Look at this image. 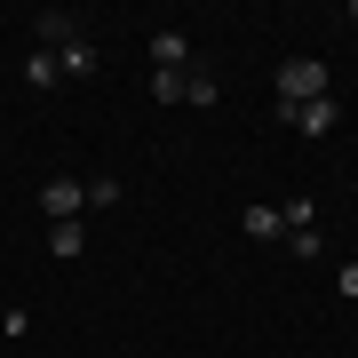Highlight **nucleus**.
<instances>
[{"label": "nucleus", "instance_id": "f257e3e1", "mask_svg": "<svg viewBox=\"0 0 358 358\" xmlns=\"http://www.w3.org/2000/svg\"><path fill=\"white\" fill-rule=\"evenodd\" d=\"M271 88H279V112H294V103H319V96H327V64H319V56H287Z\"/></svg>", "mask_w": 358, "mask_h": 358}, {"label": "nucleus", "instance_id": "f03ea898", "mask_svg": "<svg viewBox=\"0 0 358 358\" xmlns=\"http://www.w3.org/2000/svg\"><path fill=\"white\" fill-rule=\"evenodd\" d=\"M72 40H88V24H80V16H64V8H40V16H32V48L64 56Z\"/></svg>", "mask_w": 358, "mask_h": 358}, {"label": "nucleus", "instance_id": "7ed1b4c3", "mask_svg": "<svg viewBox=\"0 0 358 358\" xmlns=\"http://www.w3.org/2000/svg\"><path fill=\"white\" fill-rule=\"evenodd\" d=\"M279 120H287L294 136H310V143H319V136H334V128H343V103H334V96H319V103H294V112H279Z\"/></svg>", "mask_w": 358, "mask_h": 358}, {"label": "nucleus", "instance_id": "20e7f679", "mask_svg": "<svg viewBox=\"0 0 358 358\" xmlns=\"http://www.w3.org/2000/svg\"><path fill=\"white\" fill-rule=\"evenodd\" d=\"M80 207H88V183H72V176H48V183H40V215H56V223H72Z\"/></svg>", "mask_w": 358, "mask_h": 358}, {"label": "nucleus", "instance_id": "39448f33", "mask_svg": "<svg viewBox=\"0 0 358 358\" xmlns=\"http://www.w3.org/2000/svg\"><path fill=\"white\" fill-rule=\"evenodd\" d=\"M48 255L56 263H80V255H88V223H80V215L72 223H48Z\"/></svg>", "mask_w": 358, "mask_h": 358}, {"label": "nucleus", "instance_id": "423d86ee", "mask_svg": "<svg viewBox=\"0 0 358 358\" xmlns=\"http://www.w3.org/2000/svg\"><path fill=\"white\" fill-rule=\"evenodd\" d=\"M183 56H192V40H183L176 24H167V32H152V72H183Z\"/></svg>", "mask_w": 358, "mask_h": 358}, {"label": "nucleus", "instance_id": "0eeeda50", "mask_svg": "<svg viewBox=\"0 0 358 358\" xmlns=\"http://www.w3.org/2000/svg\"><path fill=\"white\" fill-rule=\"evenodd\" d=\"M96 64H103V56H96V40H72V48L56 56V72H64V80H96Z\"/></svg>", "mask_w": 358, "mask_h": 358}, {"label": "nucleus", "instance_id": "6e6552de", "mask_svg": "<svg viewBox=\"0 0 358 358\" xmlns=\"http://www.w3.org/2000/svg\"><path fill=\"white\" fill-rule=\"evenodd\" d=\"M247 239H287V215H279V207H247Z\"/></svg>", "mask_w": 358, "mask_h": 358}, {"label": "nucleus", "instance_id": "1a4fd4ad", "mask_svg": "<svg viewBox=\"0 0 358 358\" xmlns=\"http://www.w3.org/2000/svg\"><path fill=\"white\" fill-rule=\"evenodd\" d=\"M24 80H32V88H56L64 72H56V56H48V48H32V56H24Z\"/></svg>", "mask_w": 358, "mask_h": 358}, {"label": "nucleus", "instance_id": "9d476101", "mask_svg": "<svg viewBox=\"0 0 358 358\" xmlns=\"http://www.w3.org/2000/svg\"><path fill=\"white\" fill-rule=\"evenodd\" d=\"M152 96L159 103H183V96H192V72H152Z\"/></svg>", "mask_w": 358, "mask_h": 358}, {"label": "nucleus", "instance_id": "9b49d317", "mask_svg": "<svg viewBox=\"0 0 358 358\" xmlns=\"http://www.w3.org/2000/svg\"><path fill=\"white\" fill-rule=\"evenodd\" d=\"M279 215H287V231H319V207H310V199H287Z\"/></svg>", "mask_w": 358, "mask_h": 358}, {"label": "nucleus", "instance_id": "f8f14e48", "mask_svg": "<svg viewBox=\"0 0 358 358\" xmlns=\"http://www.w3.org/2000/svg\"><path fill=\"white\" fill-rule=\"evenodd\" d=\"M287 255L294 263H319V231H287Z\"/></svg>", "mask_w": 358, "mask_h": 358}, {"label": "nucleus", "instance_id": "ddd939ff", "mask_svg": "<svg viewBox=\"0 0 358 358\" xmlns=\"http://www.w3.org/2000/svg\"><path fill=\"white\" fill-rule=\"evenodd\" d=\"M334 294H343V303H358V263H334Z\"/></svg>", "mask_w": 358, "mask_h": 358}]
</instances>
